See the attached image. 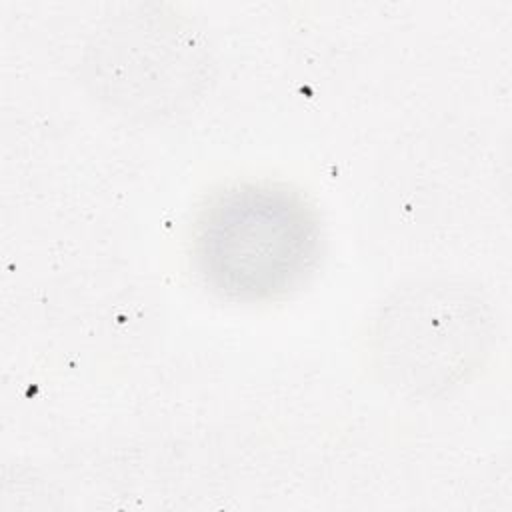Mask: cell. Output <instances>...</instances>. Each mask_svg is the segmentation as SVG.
Masks as SVG:
<instances>
[{
	"label": "cell",
	"mask_w": 512,
	"mask_h": 512,
	"mask_svg": "<svg viewBox=\"0 0 512 512\" xmlns=\"http://www.w3.org/2000/svg\"><path fill=\"white\" fill-rule=\"evenodd\" d=\"M322 230L312 204L274 182L218 192L192 232L194 264L220 296L264 302L298 288L316 268Z\"/></svg>",
	"instance_id": "6da1fadb"
},
{
	"label": "cell",
	"mask_w": 512,
	"mask_h": 512,
	"mask_svg": "<svg viewBox=\"0 0 512 512\" xmlns=\"http://www.w3.org/2000/svg\"><path fill=\"white\" fill-rule=\"evenodd\" d=\"M404 302L386 318L380 340L388 368L400 380L430 390L450 384L482 348V314L476 304L430 292Z\"/></svg>",
	"instance_id": "7a4b0ae2"
}]
</instances>
